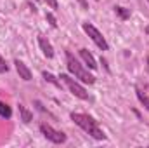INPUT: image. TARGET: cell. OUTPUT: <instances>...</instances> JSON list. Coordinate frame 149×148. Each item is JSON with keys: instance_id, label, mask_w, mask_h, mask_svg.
<instances>
[{"instance_id": "cell-1", "label": "cell", "mask_w": 149, "mask_h": 148, "mask_svg": "<svg viewBox=\"0 0 149 148\" xmlns=\"http://www.w3.org/2000/svg\"><path fill=\"white\" fill-rule=\"evenodd\" d=\"M70 118L73 120L78 127H81L88 136H92L94 140H97V141H104V140H106L104 131L99 127V122H97L94 117H90V115H87V113L73 111V113L70 115Z\"/></svg>"}, {"instance_id": "cell-2", "label": "cell", "mask_w": 149, "mask_h": 148, "mask_svg": "<svg viewBox=\"0 0 149 148\" xmlns=\"http://www.w3.org/2000/svg\"><path fill=\"white\" fill-rule=\"evenodd\" d=\"M66 66H68L70 73L73 75L76 80H80V82H83V84H88V85L95 84V77L90 73L88 70H85L83 65H80V61L74 58L70 51H66Z\"/></svg>"}, {"instance_id": "cell-3", "label": "cell", "mask_w": 149, "mask_h": 148, "mask_svg": "<svg viewBox=\"0 0 149 148\" xmlns=\"http://www.w3.org/2000/svg\"><path fill=\"white\" fill-rule=\"evenodd\" d=\"M59 78L64 82V85L68 87V91L73 94L74 98H78V99H88V92H87V89L76 80V78H73V77H70V75H66V73H61L59 75Z\"/></svg>"}, {"instance_id": "cell-4", "label": "cell", "mask_w": 149, "mask_h": 148, "mask_svg": "<svg viewBox=\"0 0 149 148\" xmlns=\"http://www.w3.org/2000/svg\"><path fill=\"white\" fill-rule=\"evenodd\" d=\"M81 28H83V32L90 37V40H92V42H94L101 51H109V44H108V40L102 37V33H101V32H99L92 23H88V21H87V23H83V25H81Z\"/></svg>"}, {"instance_id": "cell-5", "label": "cell", "mask_w": 149, "mask_h": 148, "mask_svg": "<svg viewBox=\"0 0 149 148\" xmlns=\"http://www.w3.org/2000/svg\"><path fill=\"white\" fill-rule=\"evenodd\" d=\"M40 132L43 134V138L45 140H49L50 143H54V145H63V143H66L68 141V136L63 132V131H57V129H54L52 125H49V124H40Z\"/></svg>"}, {"instance_id": "cell-6", "label": "cell", "mask_w": 149, "mask_h": 148, "mask_svg": "<svg viewBox=\"0 0 149 148\" xmlns=\"http://www.w3.org/2000/svg\"><path fill=\"white\" fill-rule=\"evenodd\" d=\"M14 66H16V72H17V75H19V78H23L24 82H30V80L33 78L31 70H30L21 59H14Z\"/></svg>"}, {"instance_id": "cell-7", "label": "cell", "mask_w": 149, "mask_h": 148, "mask_svg": "<svg viewBox=\"0 0 149 148\" xmlns=\"http://www.w3.org/2000/svg\"><path fill=\"white\" fill-rule=\"evenodd\" d=\"M38 45H40V49H42V52H43V56L47 59H52L54 58V47H52V44L43 37V35H38Z\"/></svg>"}, {"instance_id": "cell-8", "label": "cell", "mask_w": 149, "mask_h": 148, "mask_svg": "<svg viewBox=\"0 0 149 148\" xmlns=\"http://www.w3.org/2000/svg\"><path fill=\"white\" fill-rule=\"evenodd\" d=\"M80 58L83 59V63H85L90 70H97V61H95V58L88 52V49H80Z\"/></svg>"}, {"instance_id": "cell-9", "label": "cell", "mask_w": 149, "mask_h": 148, "mask_svg": "<svg viewBox=\"0 0 149 148\" xmlns=\"http://www.w3.org/2000/svg\"><path fill=\"white\" fill-rule=\"evenodd\" d=\"M135 94H137V99L141 101V105H142V106H144V108L149 111V96L144 92V91H141L139 87L135 89Z\"/></svg>"}, {"instance_id": "cell-10", "label": "cell", "mask_w": 149, "mask_h": 148, "mask_svg": "<svg viewBox=\"0 0 149 148\" xmlns=\"http://www.w3.org/2000/svg\"><path fill=\"white\" fill-rule=\"evenodd\" d=\"M43 78H45V82H49V84H52V85H56L57 89H63V85H61V80H57L56 77L52 73H49V72H43Z\"/></svg>"}, {"instance_id": "cell-11", "label": "cell", "mask_w": 149, "mask_h": 148, "mask_svg": "<svg viewBox=\"0 0 149 148\" xmlns=\"http://www.w3.org/2000/svg\"><path fill=\"white\" fill-rule=\"evenodd\" d=\"M19 113H21V120L24 122V124H30L31 122V118H33V113L30 110H26L23 105H19Z\"/></svg>"}, {"instance_id": "cell-12", "label": "cell", "mask_w": 149, "mask_h": 148, "mask_svg": "<svg viewBox=\"0 0 149 148\" xmlns=\"http://www.w3.org/2000/svg\"><path fill=\"white\" fill-rule=\"evenodd\" d=\"M0 117L2 118H10L12 117V108L3 101H0Z\"/></svg>"}, {"instance_id": "cell-13", "label": "cell", "mask_w": 149, "mask_h": 148, "mask_svg": "<svg viewBox=\"0 0 149 148\" xmlns=\"http://www.w3.org/2000/svg\"><path fill=\"white\" fill-rule=\"evenodd\" d=\"M114 12H116V16H120V19H123V21L130 18V11L125 9V7H121V5H114Z\"/></svg>"}, {"instance_id": "cell-14", "label": "cell", "mask_w": 149, "mask_h": 148, "mask_svg": "<svg viewBox=\"0 0 149 148\" xmlns=\"http://www.w3.org/2000/svg\"><path fill=\"white\" fill-rule=\"evenodd\" d=\"M45 19L49 21V25H50L52 28H57V21H56V18H54L52 12H47V14H45Z\"/></svg>"}, {"instance_id": "cell-15", "label": "cell", "mask_w": 149, "mask_h": 148, "mask_svg": "<svg viewBox=\"0 0 149 148\" xmlns=\"http://www.w3.org/2000/svg\"><path fill=\"white\" fill-rule=\"evenodd\" d=\"M9 72V65H7V61L3 59V56L0 54V73H7Z\"/></svg>"}, {"instance_id": "cell-16", "label": "cell", "mask_w": 149, "mask_h": 148, "mask_svg": "<svg viewBox=\"0 0 149 148\" xmlns=\"http://www.w3.org/2000/svg\"><path fill=\"white\" fill-rule=\"evenodd\" d=\"M43 2H45V4H47V5H49L50 9H57V7H59L57 0H43Z\"/></svg>"}, {"instance_id": "cell-17", "label": "cell", "mask_w": 149, "mask_h": 148, "mask_svg": "<svg viewBox=\"0 0 149 148\" xmlns=\"http://www.w3.org/2000/svg\"><path fill=\"white\" fill-rule=\"evenodd\" d=\"M80 5H81V9H88V4H87V0H76Z\"/></svg>"}, {"instance_id": "cell-18", "label": "cell", "mask_w": 149, "mask_h": 148, "mask_svg": "<svg viewBox=\"0 0 149 148\" xmlns=\"http://www.w3.org/2000/svg\"><path fill=\"white\" fill-rule=\"evenodd\" d=\"M146 68H148V72H149V56H148V59H146Z\"/></svg>"}, {"instance_id": "cell-19", "label": "cell", "mask_w": 149, "mask_h": 148, "mask_svg": "<svg viewBox=\"0 0 149 148\" xmlns=\"http://www.w3.org/2000/svg\"><path fill=\"white\" fill-rule=\"evenodd\" d=\"M144 32H146V33H148V35H149V25H148V26H146V28H144Z\"/></svg>"}, {"instance_id": "cell-20", "label": "cell", "mask_w": 149, "mask_h": 148, "mask_svg": "<svg viewBox=\"0 0 149 148\" xmlns=\"http://www.w3.org/2000/svg\"><path fill=\"white\" fill-rule=\"evenodd\" d=\"M95 2H99V0H95Z\"/></svg>"}, {"instance_id": "cell-21", "label": "cell", "mask_w": 149, "mask_h": 148, "mask_svg": "<svg viewBox=\"0 0 149 148\" xmlns=\"http://www.w3.org/2000/svg\"><path fill=\"white\" fill-rule=\"evenodd\" d=\"M35 2H38V0H35Z\"/></svg>"}, {"instance_id": "cell-22", "label": "cell", "mask_w": 149, "mask_h": 148, "mask_svg": "<svg viewBox=\"0 0 149 148\" xmlns=\"http://www.w3.org/2000/svg\"><path fill=\"white\" fill-rule=\"evenodd\" d=\"M148 4H149V0H148Z\"/></svg>"}]
</instances>
